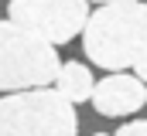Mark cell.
<instances>
[{
  "label": "cell",
  "instance_id": "obj_1",
  "mask_svg": "<svg viewBox=\"0 0 147 136\" xmlns=\"http://www.w3.org/2000/svg\"><path fill=\"white\" fill-rule=\"evenodd\" d=\"M144 41H147V3L140 0L99 3V10L89 14L82 27V48L89 61L110 71L130 68Z\"/></svg>",
  "mask_w": 147,
  "mask_h": 136
},
{
  "label": "cell",
  "instance_id": "obj_2",
  "mask_svg": "<svg viewBox=\"0 0 147 136\" xmlns=\"http://www.w3.org/2000/svg\"><path fill=\"white\" fill-rule=\"evenodd\" d=\"M75 105L58 89H21L0 99V136H75Z\"/></svg>",
  "mask_w": 147,
  "mask_h": 136
},
{
  "label": "cell",
  "instance_id": "obj_3",
  "mask_svg": "<svg viewBox=\"0 0 147 136\" xmlns=\"http://www.w3.org/2000/svg\"><path fill=\"white\" fill-rule=\"evenodd\" d=\"M58 51L34 31L14 24L10 17L0 21V92L41 89L58 75Z\"/></svg>",
  "mask_w": 147,
  "mask_h": 136
},
{
  "label": "cell",
  "instance_id": "obj_4",
  "mask_svg": "<svg viewBox=\"0 0 147 136\" xmlns=\"http://www.w3.org/2000/svg\"><path fill=\"white\" fill-rule=\"evenodd\" d=\"M10 21L34 31L48 44H65L86 27L89 0H10Z\"/></svg>",
  "mask_w": 147,
  "mask_h": 136
},
{
  "label": "cell",
  "instance_id": "obj_5",
  "mask_svg": "<svg viewBox=\"0 0 147 136\" xmlns=\"http://www.w3.org/2000/svg\"><path fill=\"white\" fill-rule=\"evenodd\" d=\"M92 109L99 112V116H130V112H137V109H144L147 102V85L137 78V75H110V78H103V82H96V89H92Z\"/></svg>",
  "mask_w": 147,
  "mask_h": 136
},
{
  "label": "cell",
  "instance_id": "obj_6",
  "mask_svg": "<svg viewBox=\"0 0 147 136\" xmlns=\"http://www.w3.org/2000/svg\"><path fill=\"white\" fill-rule=\"evenodd\" d=\"M55 89L72 102V105H79V102L92 99L96 82H92V71L82 65V61H65V65L58 68V75H55Z\"/></svg>",
  "mask_w": 147,
  "mask_h": 136
},
{
  "label": "cell",
  "instance_id": "obj_7",
  "mask_svg": "<svg viewBox=\"0 0 147 136\" xmlns=\"http://www.w3.org/2000/svg\"><path fill=\"white\" fill-rule=\"evenodd\" d=\"M113 136H147V119H134V123L120 126Z\"/></svg>",
  "mask_w": 147,
  "mask_h": 136
},
{
  "label": "cell",
  "instance_id": "obj_8",
  "mask_svg": "<svg viewBox=\"0 0 147 136\" xmlns=\"http://www.w3.org/2000/svg\"><path fill=\"white\" fill-rule=\"evenodd\" d=\"M134 71H137V78L147 85V41H144V48L137 51V58H134Z\"/></svg>",
  "mask_w": 147,
  "mask_h": 136
},
{
  "label": "cell",
  "instance_id": "obj_9",
  "mask_svg": "<svg viewBox=\"0 0 147 136\" xmlns=\"http://www.w3.org/2000/svg\"><path fill=\"white\" fill-rule=\"evenodd\" d=\"M99 3H113V0H99Z\"/></svg>",
  "mask_w": 147,
  "mask_h": 136
},
{
  "label": "cell",
  "instance_id": "obj_10",
  "mask_svg": "<svg viewBox=\"0 0 147 136\" xmlns=\"http://www.w3.org/2000/svg\"><path fill=\"white\" fill-rule=\"evenodd\" d=\"M96 136H106V133H96Z\"/></svg>",
  "mask_w": 147,
  "mask_h": 136
}]
</instances>
